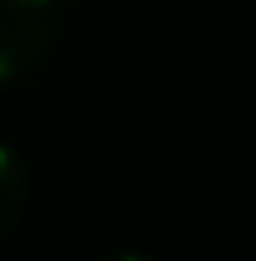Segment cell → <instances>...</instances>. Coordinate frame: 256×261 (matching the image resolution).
Masks as SVG:
<instances>
[{"label":"cell","mask_w":256,"mask_h":261,"mask_svg":"<svg viewBox=\"0 0 256 261\" xmlns=\"http://www.w3.org/2000/svg\"><path fill=\"white\" fill-rule=\"evenodd\" d=\"M111 261H145V256H111Z\"/></svg>","instance_id":"3"},{"label":"cell","mask_w":256,"mask_h":261,"mask_svg":"<svg viewBox=\"0 0 256 261\" xmlns=\"http://www.w3.org/2000/svg\"><path fill=\"white\" fill-rule=\"evenodd\" d=\"M19 208H24V174H19L15 155L0 145V237L19 223Z\"/></svg>","instance_id":"2"},{"label":"cell","mask_w":256,"mask_h":261,"mask_svg":"<svg viewBox=\"0 0 256 261\" xmlns=\"http://www.w3.org/2000/svg\"><path fill=\"white\" fill-rule=\"evenodd\" d=\"M63 0H0V77H15L53 44Z\"/></svg>","instance_id":"1"}]
</instances>
